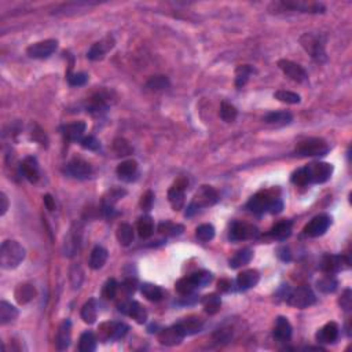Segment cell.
Wrapping results in <instances>:
<instances>
[{"label":"cell","mask_w":352,"mask_h":352,"mask_svg":"<svg viewBox=\"0 0 352 352\" xmlns=\"http://www.w3.org/2000/svg\"><path fill=\"white\" fill-rule=\"evenodd\" d=\"M98 318V308H96V301L95 299H91L83 305L82 308V319L88 325H92L95 323Z\"/></svg>","instance_id":"cell-32"},{"label":"cell","mask_w":352,"mask_h":352,"mask_svg":"<svg viewBox=\"0 0 352 352\" xmlns=\"http://www.w3.org/2000/svg\"><path fill=\"white\" fill-rule=\"evenodd\" d=\"M125 194H127L125 193V190L119 189V187H114V189L109 190L108 193H106V195L103 197V208H105V210H112L113 205H114L120 198L124 197Z\"/></svg>","instance_id":"cell-41"},{"label":"cell","mask_w":352,"mask_h":352,"mask_svg":"<svg viewBox=\"0 0 352 352\" xmlns=\"http://www.w3.org/2000/svg\"><path fill=\"white\" fill-rule=\"evenodd\" d=\"M113 151L117 155H120V157H125V155L132 154L133 149L127 139H124V138H117V139H114V142H113Z\"/></svg>","instance_id":"cell-44"},{"label":"cell","mask_w":352,"mask_h":352,"mask_svg":"<svg viewBox=\"0 0 352 352\" xmlns=\"http://www.w3.org/2000/svg\"><path fill=\"white\" fill-rule=\"evenodd\" d=\"M309 183H325L330 179L333 165L329 163H311L305 165Z\"/></svg>","instance_id":"cell-6"},{"label":"cell","mask_w":352,"mask_h":352,"mask_svg":"<svg viewBox=\"0 0 352 352\" xmlns=\"http://www.w3.org/2000/svg\"><path fill=\"white\" fill-rule=\"evenodd\" d=\"M176 292L182 295V296H190L191 293L197 289V285L194 282V279L190 277H185V278H181L175 285Z\"/></svg>","instance_id":"cell-40"},{"label":"cell","mask_w":352,"mask_h":352,"mask_svg":"<svg viewBox=\"0 0 352 352\" xmlns=\"http://www.w3.org/2000/svg\"><path fill=\"white\" fill-rule=\"evenodd\" d=\"M119 307H120V308H119L120 312L131 317V318H132L136 323H139V325H143V323L147 321L146 308H145L141 303H138V301H124V303L119 305Z\"/></svg>","instance_id":"cell-15"},{"label":"cell","mask_w":352,"mask_h":352,"mask_svg":"<svg viewBox=\"0 0 352 352\" xmlns=\"http://www.w3.org/2000/svg\"><path fill=\"white\" fill-rule=\"evenodd\" d=\"M191 278L194 279L197 288H205L206 285H209L210 282H212L213 275L210 274L209 271H198V272L191 275Z\"/></svg>","instance_id":"cell-50"},{"label":"cell","mask_w":352,"mask_h":352,"mask_svg":"<svg viewBox=\"0 0 352 352\" xmlns=\"http://www.w3.org/2000/svg\"><path fill=\"white\" fill-rule=\"evenodd\" d=\"M153 201H154V194L153 191H146V193L142 195V200H141V208L143 210H150L151 205H153Z\"/></svg>","instance_id":"cell-56"},{"label":"cell","mask_w":352,"mask_h":352,"mask_svg":"<svg viewBox=\"0 0 352 352\" xmlns=\"http://www.w3.org/2000/svg\"><path fill=\"white\" fill-rule=\"evenodd\" d=\"M77 230L72 228L69 236L65 238V255L68 256H73L76 253V250L79 249L80 245V231L76 232Z\"/></svg>","instance_id":"cell-36"},{"label":"cell","mask_w":352,"mask_h":352,"mask_svg":"<svg viewBox=\"0 0 352 352\" xmlns=\"http://www.w3.org/2000/svg\"><path fill=\"white\" fill-rule=\"evenodd\" d=\"M117 290H119V285H117L116 279H108L106 284L103 285L102 289V296L106 299V300H113L117 295Z\"/></svg>","instance_id":"cell-51"},{"label":"cell","mask_w":352,"mask_h":352,"mask_svg":"<svg viewBox=\"0 0 352 352\" xmlns=\"http://www.w3.org/2000/svg\"><path fill=\"white\" fill-rule=\"evenodd\" d=\"M260 281V274L256 270H245L242 271L238 278H237V286L240 290H248L255 288Z\"/></svg>","instance_id":"cell-22"},{"label":"cell","mask_w":352,"mask_h":352,"mask_svg":"<svg viewBox=\"0 0 352 352\" xmlns=\"http://www.w3.org/2000/svg\"><path fill=\"white\" fill-rule=\"evenodd\" d=\"M21 173L24 175L26 181L30 183H36L40 178V169L37 160L34 157H26L21 163Z\"/></svg>","instance_id":"cell-20"},{"label":"cell","mask_w":352,"mask_h":352,"mask_svg":"<svg viewBox=\"0 0 352 352\" xmlns=\"http://www.w3.org/2000/svg\"><path fill=\"white\" fill-rule=\"evenodd\" d=\"M56 48H58V42L54 39H47L29 46L26 48V54L34 60H44L51 56L56 51Z\"/></svg>","instance_id":"cell-7"},{"label":"cell","mask_w":352,"mask_h":352,"mask_svg":"<svg viewBox=\"0 0 352 352\" xmlns=\"http://www.w3.org/2000/svg\"><path fill=\"white\" fill-rule=\"evenodd\" d=\"M113 47H114V40H113V37L108 36V37H105L101 42H96L91 46V48L87 52V58L91 61L103 60Z\"/></svg>","instance_id":"cell-16"},{"label":"cell","mask_w":352,"mask_h":352,"mask_svg":"<svg viewBox=\"0 0 352 352\" xmlns=\"http://www.w3.org/2000/svg\"><path fill=\"white\" fill-rule=\"evenodd\" d=\"M290 234H292V222L290 220L279 222L270 230V236L279 241L286 240Z\"/></svg>","instance_id":"cell-29"},{"label":"cell","mask_w":352,"mask_h":352,"mask_svg":"<svg viewBox=\"0 0 352 352\" xmlns=\"http://www.w3.org/2000/svg\"><path fill=\"white\" fill-rule=\"evenodd\" d=\"M195 237L201 242H209L215 237V227L212 224H201L195 230Z\"/></svg>","instance_id":"cell-47"},{"label":"cell","mask_w":352,"mask_h":352,"mask_svg":"<svg viewBox=\"0 0 352 352\" xmlns=\"http://www.w3.org/2000/svg\"><path fill=\"white\" fill-rule=\"evenodd\" d=\"M255 73V69L250 65H241L236 70V87L242 88L248 83L250 76Z\"/></svg>","instance_id":"cell-38"},{"label":"cell","mask_w":352,"mask_h":352,"mask_svg":"<svg viewBox=\"0 0 352 352\" xmlns=\"http://www.w3.org/2000/svg\"><path fill=\"white\" fill-rule=\"evenodd\" d=\"M284 209V202L282 200L278 197L272 198V201L270 202V206H268V212L272 213V215H277V213H281Z\"/></svg>","instance_id":"cell-57"},{"label":"cell","mask_w":352,"mask_h":352,"mask_svg":"<svg viewBox=\"0 0 352 352\" xmlns=\"http://www.w3.org/2000/svg\"><path fill=\"white\" fill-rule=\"evenodd\" d=\"M183 230H185L183 226H181V224H173L171 222H165V223H161L159 226V231L161 234H165V236H179V234L183 232Z\"/></svg>","instance_id":"cell-48"},{"label":"cell","mask_w":352,"mask_h":352,"mask_svg":"<svg viewBox=\"0 0 352 352\" xmlns=\"http://www.w3.org/2000/svg\"><path fill=\"white\" fill-rule=\"evenodd\" d=\"M286 301L289 305L296 307V308H307L309 305L315 304L317 297L312 289L308 286H300V288L295 289L290 293L286 295Z\"/></svg>","instance_id":"cell-4"},{"label":"cell","mask_w":352,"mask_h":352,"mask_svg":"<svg viewBox=\"0 0 352 352\" xmlns=\"http://www.w3.org/2000/svg\"><path fill=\"white\" fill-rule=\"evenodd\" d=\"M351 260L345 255H325L321 260V270L325 274H336L349 268Z\"/></svg>","instance_id":"cell-5"},{"label":"cell","mask_w":352,"mask_h":352,"mask_svg":"<svg viewBox=\"0 0 352 352\" xmlns=\"http://www.w3.org/2000/svg\"><path fill=\"white\" fill-rule=\"evenodd\" d=\"M252 258H253V252H252V249L245 248V249L237 252V253L230 259L228 266H230V268H240V267L242 266H246V264L252 260Z\"/></svg>","instance_id":"cell-31"},{"label":"cell","mask_w":352,"mask_h":352,"mask_svg":"<svg viewBox=\"0 0 352 352\" xmlns=\"http://www.w3.org/2000/svg\"><path fill=\"white\" fill-rule=\"evenodd\" d=\"M317 286H318V289L321 292L333 293L336 292V289L339 286V282H337V279H336L333 275L327 274L326 277H323V278L319 279L318 282H317Z\"/></svg>","instance_id":"cell-43"},{"label":"cell","mask_w":352,"mask_h":352,"mask_svg":"<svg viewBox=\"0 0 352 352\" xmlns=\"http://www.w3.org/2000/svg\"><path fill=\"white\" fill-rule=\"evenodd\" d=\"M339 335H340L339 325H337L336 322H329L317 331L315 339H317V341L321 344H333V343H336V340L339 339Z\"/></svg>","instance_id":"cell-18"},{"label":"cell","mask_w":352,"mask_h":352,"mask_svg":"<svg viewBox=\"0 0 352 352\" xmlns=\"http://www.w3.org/2000/svg\"><path fill=\"white\" fill-rule=\"evenodd\" d=\"M9 209V198L5 193H0V215L5 216Z\"/></svg>","instance_id":"cell-60"},{"label":"cell","mask_w":352,"mask_h":352,"mask_svg":"<svg viewBox=\"0 0 352 352\" xmlns=\"http://www.w3.org/2000/svg\"><path fill=\"white\" fill-rule=\"evenodd\" d=\"M185 337V330L179 326V323H176L173 326L167 327V329H163V330L159 333L160 344H161V345H165V347H175V345H179V344L183 341Z\"/></svg>","instance_id":"cell-11"},{"label":"cell","mask_w":352,"mask_h":352,"mask_svg":"<svg viewBox=\"0 0 352 352\" xmlns=\"http://www.w3.org/2000/svg\"><path fill=\"white\" fill-rule=\"evenodd\" d=\"M147 88H150L151 91H161L165 90L169 87V80L165 76H154L151 77L146 84Z\"/></svg>","instance_id":"cell-49"},{"label":"cell","mask_w":352,"mask_h":352,"mask_svg":"<svg viewBox=\"0 0 352 352\" xmlns=\"http://www.w3.org/2000/svg\"><path fill=\"white\" fill-rule=\"evenodd\" d=\"M44 200V205H46V208H47L48 210H54L55 209V201H54V198L50 195V194H46L43 197Z\"/></svg>","instance_id":"cell-63"},{"label":"cell","mask_w":352,"mask_h":352,"mask_svg":"<svg viewBox=\"0 0 352 352\" xmlns=\"http://www.w3.org/2000/svg\"><path fill=\"white\" fill-rule=\"evenodd\" d=\"M339 304L341 305V308H343L344 311H349V309H351L352 295H351V290H349V289L344 290L343 296H341V299L339 300Z\"/></svg>","instance_id":"cell-55"},{"label":"cell","mask_w":352,"mask_h":352,"mask_svg":"<svg viewBox=\"0 0 352 352\" xmlns=\"http://www.w3.org/2000/svg\"><path fill=\"white\" fill-rule=\"evenodd\" d=\"M232 337V331L230 329H220L215 333V340L219 343H227Z\"/></svg>","instance_id":"cell-58"},{"label":"cell","mask_w":352,"mask_h":352,"mask_svg":"<svg viewBox=\"0 0 352 352\" xmlns=\"http://www.w3.org/2000/svg\"><path fill=\"white\" fill-rule=\"evenodd\" d=\"M154 232V222L150 216H142L139 222H138V234L142 240L150 238Z\"/></svg>","instance_id":"cell-33"},{"label":"cell","mask_w":352,"mask_h":352,"mask_svg":"<svg viewBox=\"0 0 352 352\" xmlns=\"http://www.w3.org/2000/svg\"><path fill=\"white\" fill-rule=\"evenodd\" d=\"M278 256H279V259H281V260H284V262H289V260L292 259V256H290V252H289V249L286 248V246H282V248H279Z\"/></svg>","instance_id":"cell-62"},{"label":"cell","mask_w":352,"mask_h":352,"mask_svg":"<svg viewBox=\"0 0 352 352\" xmlns=\"http://www.w3.org/2000/svg\"><path fill=\"white\" fill-rule=\"evenodd\" d=\"M18 318V309L7 301H0V323L7 325Z\"/></svg>","instance_id":"cell-30"},{"label":"cell","mask_w":352,"mask_h":352,"mask_svg":"<svg viewBox=\"0 0 352 352\" xmlns=\"http://www.w3.org/2000/svg\"><path fill=\"white\" fill-rule=\"evenodd\" d=\"M129 330V326L124 322H108L102 323L99 327V333H101V339L102 340H120L123 339Z\"/></svg>","instance_id":"cell-10"},{"label":"cell","mask_w":352,"mask_h":352,"mask_svg":"<svg viewBox=\"0 0 352 352\" xmlns=\"http://www.w3.org/2000/svg\"><path fill=\"white\" fill-rule=\"evenodd\" d=\"M14 296H15V300L18 301V304H28L36 296V289H34L33 285L21 284L18 285L17 289H15Z\"/></svg>","instance_id":"cell-27"},{"label":"cell","mask_w":352,"mask_h":352,"mask_svg":"<svg viewBox=\"0 0 352 352\" xmlns=\"http://www.w3.org/2000/svg\"><path fill=\"white\" fill-rule=\"evenodd\" d=\"M70 340H72V322L69 319H65L58 327V331H56V349H60V351L66 349L70 345Z\"/></svg>","instance_id":"cell-21"},{"label":"cell","mask_w":352,"mask_h":352,"mask_svg":"<svg viewBox=\"0 0 352 352\" xmlns=\"http://www.w3.org/2000/svg\"><path fill=\"white\" fill-rule=\"evenodd\" d=\"M219 201V194L216 191L212 186H201L198 191L194 195V200L191 202V205L195 208V209H200V208H206V206L215 205L216 202Z\"/></svg>","instance_id":"cell-8"},{"label":"cell","mask_w":352,"mask_h":352,"mask_svg":"<svg viewBox=\"0 0 352 352\" xmlns=\"http://www.w3.org/2000/svg\"><path fill=\"white\" fill-rule=\"evenodd\" d=\"M80 143H82L83 149H86V150H90V151H96L99 147H101L99 141L95 136H92V135H88V136L83 138L82 142Z\"/></svg>","instance_id":"cell-54"},{"label":"cell","mask_w":352,"mask_h":352,"mask_svg":"<svg viewBox=\"0 0 352 352\" xmlns=\"http://www.w3.org/2000/svg\"><path fill=\"white\" fill-rule=\"evenodd\" d=\"M86 128L87 124L84 121H74V123H70L68 125H64L62 127V133H64V136L68 141L76 142V141L82 139V136L86 132Z\"/></svg>","instance_id":"cell-23"},{"label":"cell","mask_w":352,"mask_h":352,"mask_svg":"<svg viewBox=\"0 0 352 352\" xmlns=\"http://www.w3.org/2000/svg\"><path fill=\"white\" fill-rule=\"evenodd\" d=\"M292 183H295L296 186H307L309 185L308 176H307V171H305V167L299 168L296 171L292 173V178H290Z\"/></svg>","instance_id":"cell-52"},{"label":"cell","mask_w":352,"mask_h":352,"mask_svg":"<svg viewBox=\"0 0 352 352\" xmlns=\"http://www.w3.org/2000/svg\"><path fill=\"white\" fill-rule=\"evenodd\" d=\"M272 195L270 194V191H260V193L255 194L253 197L250 198L248 201V209L253 213H263L268 210V206H270V202L272 201Z\"/></svg>","instance_id":"cell-17"},{"label":"cell","mask_w":352,"mask_h":352,"mask_svg":"<svg viewBox=\"0 0 352 352\" xmlns=\"http://www.w3.org/2000/svg\"><path fill=\"white\" fill-rule=\"evenodd\" d=\"M187 182L185 179H179L175 182V185L168 190V201L171 204L173 210H182L185 206V191Z\"/></svg>","instance_id":"cell-14"},{"label":"cell","mask_w":352,"mask_h":352,"mask_svg":"<svg viewBox=\"0 0 352 352\" xmlns=\"http://www.w3.org/2000/svg\"><path fill=\"white\" fill-rule=\"evenodd\" d=\"M329 150L330 147L327 142L321 138H308L305 141H301L296 147L297 154L303 157H321V155H326Z\"/></svg>","instance_id":"cell-3"},{"label":"cell","mask_w":352,"mask_h":352,"mask_svg":"<svg viewBox=\"0 0 352 352\" xmlns=\"http://www.w3.org/2000/svg\"><path fill=\"white\" fill-rule=\"evenodd\" d=\"M301 47L308 52L309 56L317 62L326 61V51H325V39L318 33H304L300 37Z\"/></svg>","instance_id":"cell-2"},{"label":"cell","mask_w":352,"mask_h":352,"mask_svg":"<svg viewBox=\"0 0 352 352\" xmlns=\"http://www.w3.org/2000/svg\"><path fill=\"white\" fill-rule=\"evenodd\" d=\"M25 255V248L19 242L13 240L5 241L0 248V266L3 270H14L24 262Z\"/></svg>","instance_id":"cell-1"},{"label":"cell","mask_w":352,"mask_h":352,"mask_svg":"<svg viewBox=\"0 0 352 352\" xmlns=\"http://www.w3.org/2000/svg\"><path fill=\"white\" fill-rule=\"evenodd\" d=\"M96 344L98 340L95 337L92 331H84L80 336V341H79V351L80 352H94L96 349Z\"/></svg>","instance_id":"cell-34"},{"label":"cell","mask_w":352,"mask_h":352,"mask_svg":"<svg viewBox=\"0 0 352 352\" xmlns=\"http://www.w3.org/2000/svg\"><path fill=\"white\" fill-rule=\"evenodd\" d=\"M231 286H232V282L230 281V279H220L219 282H218V288H219L220 292H228V290H231Z\"/></svg>","instance_id":"cell-61"},{"label":"cell","mask_w":352,"mask_h":352,"mask_svg":"<svg viewBox=\"0 0 352 352\" xmlns=\"http://www.w3.org/2000/svg\"><path fill=\"white\" fill-rule=\"evenodd\" d=\"M220 119L224 121V123H232L236 120L237 116H238V110L234 105L228 102H222V106H220Z\"/></svg>","instance_id":"cell-45"},{"label":"cell","mask_w":352,"mask_h":352,"mask_svg":"<svg viewBox=\"0 0 352 352\" xmlns=\"http://www.w3.org/2000/svg\"><path fill=\"white\" fill-rule=\"evenodd\" d=\"M202 305H204V309H205L206 314L209 315H215L216 312H219L220 305H222V300H220V296H218L216 293H212V295H206L204 299H202Z\"/></svg>","instance_id":"cell-39"},{"label":"cell","mask_w":352,"mask_h":352,"mask_svg":"<svg viewBox=\"0 0 352 352\" xmlns=\"http://www.w3.org/2000/svg\"><path fill=\"white\" fill-rule=\"evenodd\" d=\"M293 120V116L290 112L281 110V112H271L264 116V121L267 124L272 125H288Z\"/></svg>","instance_id":"cell-28"},{"label":"cell","mask_w":352,"mask_h":352,"mask_svg":"<svg viewBox=\"0 0 352 352\" xmlns=\"http://www.w3.org/2000/svg\"><path fill=\"white\" fill-rule=\"evenodd\" d=\"M274 98L281 101L284 103H289V105H297V103L301 102L300 95L296 94V92H292V91L286 90H279L274 94Z\"/></svg>","instance_id":"cell-46"},{"label":"cell","mask_w":352,"mask_h":352,"mask_svg":"<svg viewBox=\"0 0 352 352\" xmlns=\"http://www.w3.org/2000/svg\"><path fill=\"white\" fill-rule=\"evenodd\" d=\"M68 172L76 179H87L92 173V168L86 160L73 159L68 164Z\"/></svg>","instance_id":"cell-19"},{"label":"cell","mask_w":352,"mask_h":352,"mask_svg":"<svg viewBox=\"0 0 352 352\" xmlns=\"http://www.w3.org/2000/svg\"><path fill=\"white\" fill-rule=\"evenodd\" d=\"M117 175L120 179L127 182H131L135 178L138 172V163L135 160H127V161H123V163L117 167L116 169Z\"/></svg>","instance_id":"cell-26"},{"label":"cell","mask_w":352,"mask_h":352,"mask_svg":"<svg viewBox=\"0 0 352 352\" xmlns=\"http://www.w3.org/2000/svg\"><path fill=\"white\" fill-rule=\"evenodd\" d=\"M331 218L326 213H321V215L315 216L309 220V223L304 227V234L311 238H317V237L323 236L327 231V228L330 227Z\"/></svg>","instance_id":"cell-9"},{"label":"cell","mask_w":352,"mask_h":352,"mask_svg":"<svg viewBox=\"0 0 352 352\" xmlns=\"http://www.w3.org/2000/svg\"><path fill=\"white\" fill-rule=\"evenodd\" d=\"M88 82V76L86 73H70L68 74V83L72 87H82Z\"/></svg>","instance_id":"cell-53"},{"label":"cell","mask_w":352,"mask_h":352,"mask_svg":"<svg viewBox=\"0 0 352 352\" xmlns=\"http://www.w3.org/2000/svg\"><path fill=\"white\" fill-rule=\"evenodd\" d=\"M259 236V230L256 226L244 222H236L232 223L228 238L231 241H245L252 240Z\"/></svg>","instance_id":"cell-12"},{"label":"cell","mask_w":352,"mask_h":352,"mask_svg":"<svg viewBox=\"0 0 352 352\" xmlns=\"http://www.w3.org/2000/svg\"><path fill=\"white\" fill-rule=\"evenodd\" d=\"M141 292H142V295L146 297L147 300L154 301V303L163 300L164 297L163 289L153 284H143L142 286H141Z\"/></svg>","instance_id":"cell-37"},{"label":"cell","mask_w":352,"mask_h":352,"mask_svg":"<svg viewBox=\"0 0 352 352\" xmlns=\"http://www.w3.org/2000/svg\"><path fill=\"white\" fill-rule=\"evenodd\" d=\"M292 325L285 317H278L275 321L274 339L278 341H288L292 337Z\"/></svg>","instance_id":"cell-24"},{"label":"cell","mask_w":352,"mask_h":352,"mask_svg":"<svg viewBox=\"0 0 352 352\" xmlns=\"http://www.w3.org/2000/svg\"><path fill=\"white\" fill-rule=\"evenodd\" d=\"M116 237L119 244L123 245V246H128L131 245V242L133 241V228L132 226H129L128 223H121L119 227H117Z\"/></svg>","instance_id":"cell-35"},{"label":"cell","mask_w":352,"mask_h":352,"mask_svg":"<svg viewBox=\"0 0 352 352\" xmlns=\"http://www.w3.org/2000/svg\"><path fill=\"white\" fill-rule=\"evenodd\" d=\"M108 250L105 249L103 246H101V245H96L94 249L91 250L90 259H88V266L92 270H101L105 266L106 260H108Z\"/></svg>","instance_id":"cell-25"},{"label":"cell","mask_w":352,"mask_h":352,"mask_svg":"<svg viewBox=\"0 0 352 352\" xmlns=\"http://www.w3.org/2000/svg\"><path fill=\"white\" fill-rule=\"evenodd\" d=\"M123 288L125 289V292L128 293V295L133 293L135 290H136V279H132V278L125 279V282L123 284Z\"/></svg>","instance_id":"cell-59"},{"label":"cell","mask_w":352,"mask_h":352,"mask_svg":"<svg viewBox=\"0 0 352 352\" xmlns=\"http://www.w3.org/2000/svg\"><path fill=\"white\" fill-rule=\"evenodd\" d=\"M179 326L185 330L186 336L194 335V333H198L201 330L202 321L197 317H189V318H185L182 322H179Z\"/></svg>","instance_id":"cell-42"},{"label":"cell","mask_w":352,"mask_h":352,"mask_svg":"<svg viewBox=\"0 0 352 352\" xmlns=\"http://www.w3.org/2000/svg\"><path fill=\"white\" fill-rule=\"evenodd\" d=\"M278 66L290 80H293V82L305 83L308 80V74H307V72L304 70V68L300 66L299 64H296V62H293V61L279 60Z\"/></svg>","instance_id":"cell-13"}]
</instances>
